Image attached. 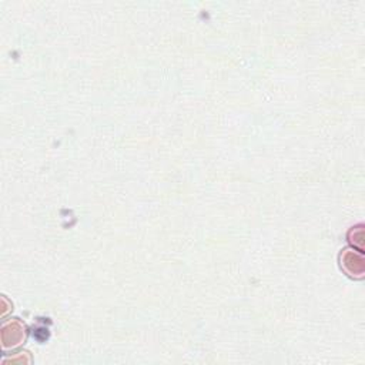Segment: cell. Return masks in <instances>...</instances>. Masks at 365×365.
<instances>
[{"mask_svg": "<svg viewBox=\"0 0 365 365\" xmlns=\"http://www.w3.org/2000/svg\"><path fill=\"white\" fill-rule=\"evenodd\" d=\"M339 267L341 269L354 279H361L365 274V259L362 251L355 248H344L339 252Z\"/></svg>", "mask_w": 365, "mask_h": 365, "instance_id": "7a4b0ae2", "label": "cell"}, {"mask_svg": "<svg viewBox=\"0 0 365 365\" xmlns=\"http://www.w3.org/2000/svg\"><path fill=\"white\" fill-rule=\"evenodd\" d=\"M27 327L26 324L19 318H10L6 319L0 329V342L1 349L9 351L20 346L27 339Z\"/></svg>", "mask_w": 365, "mask_h": 365, "instance_id": "6da1fadb", "label": "cell"}, {"mask_svg": "<svg viewBox=\"0 0 365 365\" xmlns=\"http://www.w3.org/2000/svg\"><path fill=\"white\" fill-rule=\"evenodd\" d=\"M346 238H348L349 244L354 248H358L359 251H364V225L362 224H359L356 227H352L348 231Z\"/></svg>", "mask_w": 365, "mask_h": 365, "instance_id": "3957f363", "label": "cell"}]
</instances>
